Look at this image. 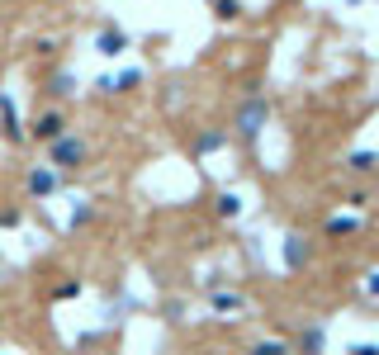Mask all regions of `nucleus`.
<instances>
[{"label": "nucleus", "instance_id": "423d86ee", "mask_svg": "<svg viewBox=\"0 0 379 355\" xmlns=\"http://www.w3.org/2000/svg\"><path fill=\"white\" fill-rule=\"evenodd\" d=\"M299 351L303 355H322V327H317V322H308L299 332Z\"/></svg>", "mask_w": 379, "mask_h": 355}, {"label": "nucleus", "instance_id": "20e7f679", "mask_svg": "<svg viewBox=\"0 0 379 355\" xmlns=\"http://www.w3.org/2000/svg\"><path fill=\"white\" fill-rule=\"evenodd\" d=\"M62 133H66V114H57V109L38 114V124H33V138L38 142H57Z\"/></svg>", "mask_w": 379, "mask_h": 355}, {"label": "nucleus", "instance_id": "ddd939ff", "mask_svg": "<svg viewBox=\"0 0 379 355\" xmlns=\"http://www.w3.org/2000/svg\"><path fill=\"white\" fill-rule=\"evenodd\" d=\"M214 15L218 19H237L242 15V5H237V0H214Z\"/></svg>", "mask_w": 379, "mask_h": 355}, {"label": "nucleus", "instance_id": "a211bd4d", "mask_svg": "<svg viewBox=\"0 0 379 355\" xmlns=\"http://www.w3.org/2000/svg\"><path fill=\"white\" fill-rule=\"evenodd\" d=\"M19 223V209H5V214H0V228H15Z\"/></svg>", "mask_w": 379, "mask_h": 355}, {"label": "nucleus", "instance_id": "39448f33", "mask_svg": "<svg viewBox=\"0 0 379 355\" xmlns=\"http://www.w3.org/2000/svg\"><path fill=\"white\" fill-rule=\"evenodd\" d=\"M95 47H100L105 57H119V52H128V33L124 29H100L95 33Z\"/></svg>", "mask_w": 379, "mask_h": 355}, {"label": "nucleus", "instance_id": "4468645a", "mask_svg": "<svg viewBox=\"0 0 379 355\" xmlns=\"http://www.w3.org/2000/svg\"><path fill=\"white\" fill-rule=\"evenodd\" d=\"M252 355H289V351H284V341H261V346H252Z\"/></svg>", "mask_w": 379, "mask_h": 355}, {"label": "nucleus", "instance_id": "9b49d317", "mask_svg": "<svg viewBox=\"0 0 379 355\" xmlns=\"http://www.w3.org/2000/svg\"><path fill=\"white\" fill-rule=\"evenodd\" d=\"M218 214L223 218H237V214H242V199H237V194H218Z\"/></svg>", "mask_w": 379, "mask_h": 355}, {"label": "nucleus", "instance_id": "1a4fd4ad", "mask_svg": "<svg viewBox=\"0 0 379 355\" xmlns=\"http://www.w3.org/2000/svg\"><path fill=\"white\" fill-rule=\"evenodd\" d=\"M223 142H228V133H199V138H194V152L204 156V152H218Z\"/></svg>", "mask_w": 379, "mask_h": 355}, {"label": "nucleus", "instance_id": "aec40b11", "mask_svg": "<svg viewBox=\"0 0 379 355\" xmlns=\"http://www.w3.org/2000/svg\"><path fill=\"white\" fill-rule=\"evenodd\" d=\"M0 100H5V95H0Z\"/></svg>", "mask_w": 379, "mask_h": 355}, {"label": "nucleus", "instance_id": "6ab92c4d", "mask_svg": "<svg viewBox=\"0 0 379 355\" xmlns=\"http://www.w3.org/2000/svg\"><path fill=\"white\" fill-rule=\"evenodd\" d=\"M356 355H379V346H356Z\"/></svg>", "mask_w": 379, "mask_h": 355}, {"label": "nucleus", "instance_id": "0eeeda50", "mask_svg": "<svg viewBox=\"0 0 379 355\" xmlns=\"http://www.w3.org/2000/svg\"><path fill=\"white\" fill-rule=\"evenodd\" d=\"M303 261H308V247H303V237H284V265H289V270H299Z\"/></svg>", "mask_w": 379, "mask_h": 355}, {"label": "nucleus", "instance_id": "f8f14e48", "mask_svg": "<svg viewBox=\"0 0 379 355\" xmlns=\"http://www.w3.org/2000/svg\"><path fill=\"white\" fill-rule=\"evenodd\" d=\"M346 232H356V218H332L327 223V237H346Z\"/></svg>", "mask_w": 379, "mask_h": 355}, {"label": "nucleus", "instance_id": "7ed1b4c3", "mask_svg": "<svg viewBox=\"0 0 379 355\" xmlns=\"http://www.w3.org/2000/svg\"><path fill=\"white\" fill-rule=\"evenodd\" d=\"M57 185H62V175L52 166H33L29 175H24V194H29V199H47V194H57Z\"/></svg>", "mask_w": 379, "mask_h": 355}, {"label": "nucleus", "instance_id": "9d476101", "mask_svg": "<svg viewBox=\"0 0 379 355\" xmlns=\"http://www.w3.org/2000/svg\"><path fill=\"white\" fill-rule=\"evenodd\" d=\"M351 170H361V175H365V170H379V156L375 152H356V156H351Z\"/></svg>", "mask_w": 379, "mask_h": 355}, {"label": "nucleus", "instance_id": "f03ea898", "mask_svg": "<svg viewBox=\"0 0 379 355\" xmlns=\"http://www.w3.org/2000/svg\"><path fill=\"white\" fill-rule=\"evenodd\" d=\"M266 119H270V100H266V95H247V100L237 105V119H233L237 138H242V142H256V133L266 128Z\"/></svg>", "mask_w": 379, "mask_h": 355}, {"label": "nucleus", "instance_id": "6e6552de", "mask_svg": "<svg viewBox=\"0 0 379 355\" xmlns=\"http://www.w3.org/2000/svg\"><path fill=\"white\" fill-rule=\"evenodd\" d=\"M47 95H57V100H66V95H76V76H71V71H57V76L47 81Z\"/></svg>", "mask_w": 379, "mask_h": 355}, {"label": "nucleus", "instance_id": "f257e3e1", "mask_svg": "<svg viewBox=\"0 0 379 355\" xmlns=\"http://www.w3.org/2000/svg\"><path fill=\"white\" fill-rule=\"evenodd\" d=\"M86 156H91V147H86V138H76V133H62L57 142H47V166L57 170H81L86 166Z\"/></svg>", "mask_w": 379, "mask_h": 355}, {"label": "nucleus", "instance_id": "2eb2a0df", "mask_svg": "<svg viewBox=\"0 0 379 355\" xmlns=\"http://www.w3.org/2000/svg\"><path fill=\"white\" fill-rule=\"evenodd\" d=\"M138 81H142V71H124V76L114 81V91H133V86H138Z\"/></svg>", "mask_w": 379, "mask_h": 355}, {"label": "nucleus", "instance_id": "f3484780", "mask_svg": "<svg viewBox=\"0 0 379 355\" xmlns=\"http://www.w3.org/2000/svg\"><path fill=\"white\" fill-rule=\"evenodd\" d=\"M237 303H242L237 293H214V308H237Z\"/></svg>", "mask_w": 379, "mask_h": 355}, {"label": "nucleus", "instance_id": "dca6fc26", "mask_svg": "<svg viewBox=\"0 0 379 355\" xmlns=\"http://www.w3.org/2000/svg\"><path fill=\"white\" fill-rule=\"evenodd\" d=\"M91 218H95V209H91V204H81L76 214H71V228H81V223H91Z\"/></svg>", "mask_w": 379, "mask_h": 355}]
</instances>
